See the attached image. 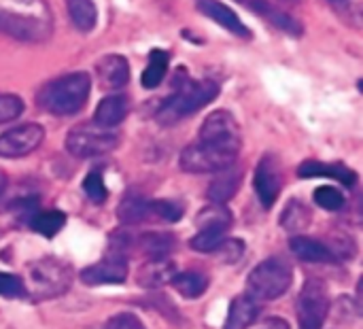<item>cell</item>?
Listing matches in <instances>:
<instances>
[{
	"label": "cell",
	"mask_w": 363,
	"mask_h": 329,
	"mask_svg": "<svg viewBox=\"0 0 363 329\" xmlns=\"http://www.w3.org/2000/svg\"><path fill=\"white\" fill-rule=\"evenodd\" d=\"M128 279V260L125 255L113 251V255L100 260L94 266H87L81 272V281L89 287L98 285H119Z\"/></svg>",
	"instance_id": "11"
},
{
	"label": "cell",
	"mask_w": 363,
	"mask_h": 329,
	"mask_svg": "<svg viewBox=\"0 0 363 329\" xmlns=\"http://www.w3.org/2000/svg\"><path fill=\"white\" fill-rule=\"evenodd\" d=\"M170 285L187 300L200 298L208 289V279L202 272H177Z\"/></svg>",
	"instance_id": "26"
},
{
	"label": "cell",
	"mask_w": 363,
	"mask_h": 329,
	"mask_svg": "<svg viewBox=\"0 0 363 329\" xmlns=\"http://www.w3.org/2000/svg\"><path fill=\"white\" fill-rule=\"evenodd\" d=\"M219 96V83L213 79L179 81L177 91L170 94L157 108V121L162 126H174L181 119L198 113Z\"/></svg>",
	"instance_id": "3"
},
{
	"label": "cell",
	"mask_w": 363,
	"mask_h": 329,
	"mask_svg": "<svg viewBox=\"0 0 363 329\" xmlns=\"http://www.w3.org/2000/svg\"><path fill=\"white\" fill-rule=\"evenodd\" d=\"M117 217L130 225L155 221V200H147L143 196H125L117 206Z\"/></svg>",
	"instance_id": "20"
},
{
	"label": "cell",
	"mask_w": 363,
	"mask_h": 329,
	"mask_svg": "<svg viewBox=\"0 0 363 329\" xmlns=\"http://www.w3.org/2000/svg\"><path fill=\"white\" fill-rule=\"evenodd\" d=\"M285 2H291V0H285Z\"/></svg>",
	"instance_id": "37"
},
{
	"label": "cell",
	"mask_w": 363,
	"mask_h": 329,
	"mask_svg": "<svg viewBox=\"0 0 363 329\" xmlns=\"http://www.w3.org/2000/svg\"><path fill=\"white\" fill-rule=\"evenodd\" d=\"M89 91H91V77L79 70L45 83L36 94V102L40 108H45L51 115L68 117L79 113L87 104Z\"/></svg>",
	"instance_id": "2"
},
{
	"label": "cell",
	"mask_w": 363,
	"mask_h": 329,
	"mask_svg": "<svg viewBox=\"0 0 363 329\" xmlns=\"http://www.w3.org/2000/svg\"><path fill=\"white\" fill-rule=\"evenodd\" d=\"M0 296L4 298H23V281L15 274L0 272Z\"/></svg>",
	"instance_id": "33"
},
{
	"label": "cell",
	"mask_w": 363,
	"mask_h": 329,
	"mask_svg": "<svg viewBox=\"0 0 363 329\" xmlns=\"http://www.w3.org/2000/svg\"><path fill=\"white\" fill-rule=\"evenodd\" d=\"M4 185H6V179H4V177L0 174V194L4 191Z\"/></svg>",
	"instance_id": "36"
},
{
	"label": "cell",
	"mask_w": 363,
	"mask_h": 329,
	"mask_svg": "<svg viewBox=\"0 0 363 329\" xmlns=\"http://www.w3.org/2000/svg\"><path fill=\"white\" fill-rule=\"evenodd\" d=\"M83 189H85V196H87L91 202H96V204H102V202L106 200V196H108V189H106V185H104L102 172H98V170L89 172V174L85 177Z\"/></svg>",
	"instance_id": "30"
},
{
	"label": "cell",
	"mask_w": 363,
	"mask_h": 329,
	"mask_svg": "<svg viewBox=\"0 0 363 329\" xmlns=\"http://www.w3.org/2000/svg\"><path fill=\"white\" fill-rule=\"evenodd\" d=\"M236 2H240L245 9H249L251 13L259 15L274 28H279L291 36H302V32H304V26L300 23V19H296L294 15H289L287 11H283L279 4H274L270 0H236Z\"/></svg>",
	"instance_id": "13"
},
{
	"label": "cell",
	"mask_w": 363,
	"mask_h": 329,
	"mask_svg": "<svg viewBox=\"0 0 363 329\" xmlns=\"http://www.w3.org/2000/svg\"><path fill=\"white\" fill-rule=\"evenodd\" d=\"M298 177H302V179H317V177L334 179V181L342 183L345 187H355V183L359 181L357 172L342 164H325V162H315V160L304 162L298 168Z\"/></svg>",
	"instance_id": "15"
},
{
	"label": "cell",
	"mask_w": 363,
	"mask_h": 329,
	"mask_svg": "<svg viewBox=\"0 0 363 329\" xmlns=\"http://www.w3.org/2000/svg\"><path fill=\"white\" fill-rule=\"evenodd\" d=\"M196 225L198 230H215L228 234V230L232 228V213L225 204H211L198 213Z\"/></svg>",
	"instance_id": "24"
},
{
	"label": "cell",
	"mask_w": 363,
	"mask_h": 329,
	"mask_svg": "<svg viewBox=\"0 0 363 329\" xmlns=\"http://www.w3.org/2000/svg\"><path fill=\"white\" fill-rule=\"evenodd\" d=\"M315 202L325 211H340L345 206V194L334 185H321L315 189Z\"/></svg>",
	"instance_id": "29"
},
{
	"label": "cell",
	"mask_w": 363,
	"mask_h": 329,
	"mask_svg": "<svg viewBox=\"0 0 363 329\" xmlns=\"http://www.w3.org/2000/svg\"><path fill=\"white\" fill-rule=\"evenodd\" d=\"M253 185H255L257 198L264 204V208H272L283 189V174L279 168V160L272 153H268L259 160V164L255 168Z\"/></svg>",
	"instance_id": "10"
},
{
	"label": "cell",
	"mask_w": 363,
	"mask_h": 329,
	"mask_svg": "<svg viewBox=\"0 0 363 329\" xmlns=\"http://www.w3.org/2000/svg\"><path fill=\"white\" fill-rule=\"evenodd\" d=\"M168 66H170V53L164 49H151L147 68L143 70V77H140V85L145 89L160 87V83L164 81V77L168 72Z\"/></svg>",
	"instance_id": "22"
},
{
	"label": "cell",
	"mask_w": 363,
	"mask_h": 329,
	"mask_svg": "<svg viewBox=\"0 0 363 329\" xmlns=\"http://www.w3.org/2000/svg\"><path fill=\"white\" fill-rule=\"evenodd\" d=\"M238 187H240V172L228 168L223 177H219L217 181L211 183L208 198L213 200V204H228L236 196Z\"/></svg>",
	"instance_id": "25"
},
{
	"label": "cell",
	"mask_w": 363,
	"mask_h": 329,
	"mask_svg": "<svg viewBox=\"0 0 363 329\" xmlns=\"http://www.w3.org/2000/svg\"><path fill=\"white\" fill-rule=\"evenodd\" d=\"M0 34L19 43H45L53 34V13L45 0H0Z\"/></svg>",
	"instance_id": "1"
},
{
	"label": "cell",
	"mask_w": 363,
	"mask_h": 329,
	"mask_svg": "<svg viewBox=\"0 0 363 329\" xmlns=\"http://www.w3.org/2000/svg\"><path fill=\"white\" fill-rule=\"evenodd\" d=\"M66 11L79 32H91L96 28L98 9L94 0H66Z\"/></svg>",
	"instance_id": "23"
},
{
	"label": "cell",
	"mask_w": 363,
	"mask_h": 329,
	"mask_svg": "<svg viewBox=\"0 0 363 329\" xmlns=\"http://www.w3.org/2000/svg\"><path fill=\"white\" fill-rule=\"evenodd\" d=\"M119 136L113 130L91 123L74 126L66 136V149L74 157H98L117 149Z\"/></svg>",
	"instance_id": "7"
},
{
	"label": "cell",
	"mask_w": 363,
	"mask_h": 329,
	"mask_svg": "<svg viewBox=\"0 0 363 329\" xmlns=\"http://www.w3.org/2000/svg\"><path fill=\"white\" fill-rule=\"evenodd\" d=\"M72 283V270L66 262L55 257H43L28 266V283H23V291L30 300H51L68 291Z\"/></svg>",
	"instance_id": "4"
},
{
	"label": "cell",
	"mask_w": 363,
	"mask_h": 329,
	"mask_svg": "<svg viewBox=\"0 0 363 329\" xmlns=\"http://www.w3.org/2000/svg\"><path fill=\"white\" fill-rule=\"evenodd\" d=\"M240 147L213 143V140H196L187 145L181 153V168L191 174H206V172H221L234 166Z\"/></svg>",
	"instance_id": "5"
},
{
	"label": "cell",
	"mask_w": 363,
	"mask_h": 329,
	"mask_svg": "<svg viewBox=\"0 0 363 329\" xmlns=\"http://www.w3.org/2000/svg\"><path fill=\"white\" fill-rule=\"evenodd\" d=\"M289 247L302 262H311V264L336 262V251L332 247L323 245L321 240L308 238V236H294L289 240Z\"/></svg>",
	"instance_id": "19"
},
{
	"label": "cell",
	"mask_w": 363,
	"mask_h": 329,
	"mask_svg": "<svg viewBox=\"0 0 363 329\" xmlns=\"http://www.w3.org/2000/svg\"><path fill=\"white\" fill-rule=\"evenodd\" d=\"M130 113V100L128 96L123 94H113V96H106L98 102L96 106V113H94V123L100 126V128H115L119 126Z\"/></svg>",
	"instance_id": "17"
},
{
	"label": "cell",
	"mask_w": 363,
	"mask_h": 329,
	"mask_svg": "<svg viewBox=\"0 0 363 329\" xmlns=\"http://www.w3.org/2000/svg\"><path fill=\"white\" fill-rule=\"evenodd\" d=\"M102 329H147L145 323L136 317V315H130V313H121V315H115L111 317L104 328Z\"/></svg>",
	"instance_id": "34"
},
{
	"label": "cell",
	"mask_w": 363,
	"mask_h": 329,
	"mask_svg": "<svg viewBox=\"0 0 363 329\" xmlns=\"http://www.w3.org/2000/svg\"><path fill=\"white\" fill-rule=\"evenodd\" d=\"M125 247L138 249L147 260H168V255L174 249V238L170 234L147 232V234H140L134 242L125 238L123 245H121V249H125Z\"/></svg>",
	"instance_id": "18"
},
{
	"label": "cell",
	"mask_w": 363,
	"mask_h": 329,
	"mask_svg": "<svg viewBox=\"0 0 363 329\" xmlns=\"http://www.w3.org/2000/svg\"><path fill=\"white\" fill-rule=\"evenodd\" d=\"M259 329H291V328H289V323H287L285 319H281V317H270V319H266V321L262 323V328Z\"/></svg>",
	"instance_id": "35"
},
{
	"label": "cell",
	"mask_w": 363,
	"mask_h": 329,
	"mask_svg": "<svg viewBox=\"0 0 363 329\" xmlns=\"http://www.w3.org/2000/svg\"><path fill=\"white\" fill-rule=\"evenodd\" d=\"M26 104L15 94H0V123L15 121L23 113Z\"/></svg>",
	"instance_id": "32"
},
{
	"label": "cell",
	"mask_w": 363,
	"mask_h": 329,
	"mask_svg": "<svg viewBox=\"0 0 363 329\" xmlns=\"http://www.w3.org/2000/svg\"><path fill=\"white\" fill-rule=\"evenodd\" d=\"M196 9L206 15L208 19H213L215 23H219L221 28H225L228 32H232L238 38H251L253 32L249 26H245V21L238 17V13L234 9H230L228 4H223L221 0H194Z\"/></svg>",
	"instance_id": "12"
},
{
	"label": "cell",
	"mask_w": 363,
	"mask_h": 329,
	"mask_svg": "<svg viewBox=\"0 0 363 329\" xmlns=\"http://www.w3.org/2000/svg\"><path fill=\"white\" fill-rule=\"evenodd\" d=\"M64 223H66V215L62 211H43L30 217V228L45 238H53L64 228Z\"/></svg>",
	"instance_id": "27"
},
{
	"label": "cell",
	"mask_w": 363,
	"mask_h": 329,
	"mask_svg": "<svg viewBox=\"0 0 363 329\" xmlns=\"http://www.w3.org/2000/svg\"><path fill=\"white\" fill-rule=\"evenodd\" d=\"M225 234L215 230H198V234L189 240V247L198 253H217V249L223 245Z\"/></svg>",
	"instance_id": "28"
},
{
	"label": "cell",
	"mask_w": 363,
	"mask_h": 329,
	"mask_svg": "<svg viewBox=\"0 0 363 329\" xmlns=\"http://www.w3.org/2000/svg\"><path fill=\"white\" fill-rule=\"evenodd\" d=\"M185 213V206L174 200H155V221L164 223H177L181 221Z\"/></svg>",
	"instance_id": "31"
},
{
	"label": "cell",
	"mask_w": 363,
	"mask_h": 329,
	"mask_svg": "<svg viewBox=\"0 0 363 329\" xmlns=\"http://www.w3.org/2000/svg\"><path fill=\"white\" fill-rule=\"evenodd\" d=\"M294 283L291 266L281 257H270L253 268L249 274V294L264 302V300H277L289 291Z\"/></svg>",
	"instance_id": "6"
},
{
	"label": "cell",
	"mask_w": 363,
	"mask_h": 329,
	"mask_svg": "<svg viewBox=\"0 0 363 329\" xmlns=\"http://www.w3.org/2000/svg\"><path fill=\"white\" fill-rule=\"evenodd\" d=\"M296 313H298L300 329L323 328L328 313H330V294L321 281L311 279L304 283V287L298 296Z\"/></svg>",
	"instance_id": "8"
},
{
	"label": "cell",
	"mask_w": 363,
	"mask_h": 329,
	"mask_svg": "<svg viewBox=\"0 0 363 329\" xmlns=\"http://www.w3.org/2000/svg\"><path fill=\"white\" fill-rule=\"evenodd\" d=\"M174 274L177 266L170 260H149L138 272V283L140 287H162L164 283H170Z\"/></svg>",
	"instance_id": "21"
},
{
	"label": "cell",
	"mask_w": 363,
	"mask_h": 329,
	"mask_svg": "<svg viewBox=\"0 0 363 329\" xmlns=\"http://www.w3.org/2000/svg\"><path fill=\"white\" fill-rule=\"evenodd\" d=\"M45 140V128L38 123H23L0 134V157L17 160L36 151Z\"/></svg>",
	"instance_id": "9"
},
{
	"label": "cell",
	"mask_w": 363,
	"mask_h": 329,
	"mask_svg": "<svg viewBox=\"0 0 363 329\" xmlns=\"http://www.w3.org/2000/svg\"><path fill=\"white\" fill-rule=\"evenodd\" d=\"M96 77L102 87L108 89H119L125 87L130 81V64L123 55L119 53H108L98 60L96 64Z\"/></svg>",
	"instance_id": "14"
},
{
	"label": "cell",
	"mask_w": 363,
	"mask_h": 329,
	"mask_svg": "<svg viewBox=\"0 0 363 329\" xmlns=\"http://www.w3.org/2000/svg\"><path fill=\"white\" fill-rule=\"evenodd\" d=\"M262 313V302L255 300L251 294H240L230 304V313L223 329H249Z\"/></svg>",
	"instance_id": "16"
}]
</instances>
